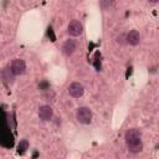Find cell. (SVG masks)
<instances>
[{"label":"cell","mask_w":159,"mask_h":159,"mask_svg":"<svg viewBox=\"0 0 159 159\" xmlns=\"http://www.w3.org/2000/svg\"><path fill=\"white\" fill-rule=\"evenodd\" d=\"M76 119L81 124H89L92 122V112L88 107H80L76 112Z\"/></svg>","instance_id":"cell-2"},{"label":"cell","mask_w":159,"mask_h":159,"mask_svg":"<svg viewBox=\"0 0 159 159\" xmlns=\"http://www.w3.org/2000/svg\"><path fill=\"white\" fill-rule=\"evenodd\" d=\"M124 142L129 152L132 153H139L143 148L142 142V133L137 128H130L124 134Z\"/></svg>","instance_id":"cell-1"},{"label":"cell","mask_w":159,"mask_h":159,"mask_svg":"<svg viewBox=\"0 0 159 159\" xmlns=\"http://www.w3.org/2000/svg\"><path fill=\"white\" fill-rule=\"evenodd\" d=\"M1 77H2V80H4L6 83H12V82H14V77H15V75L11 72L10 67L7 66V67H5V68L1 71Z\"/></svg>","instance_id":"cell-9"},{"label":"cell","mask_w":159,"mask_h":159,"mask_svg":"<svg viewBox=\"0 0 159 159\" xmlns=\"http://www.w3.org/2000/svg\"><path fill=\"white\" fill-rule=\"evenodd\" d=\"M76 50H77V42H76V40H73V39L66 40V41L63 42V45H62V52H63V55H66V56H71Z\"/></svg>","instance_id":"cell-7"},{"label":"cell","mask_w":159,"mask_h":159,"mask_svg":"<svg viewBox=\"0 0 159 159\" xmlns=\"http://www.w3.org/2000/svg\"><path fill=\"white\" fill-rule=\"evenodd\" d=\"M67 32L72 37H77L80 35H82V32H83V25H82V22L78 21V20L70 21V24L67 26Z\"/></svg>","instance_id":"cell-3"},{"label":"cell","mask_w":159,"mask_h":159,"mask_svg":"<svg viewBox=\"0 0 159 159\" xmlns=\"http://www.w3.org/2000/svg\"><path fill=\"white\" fill-rule=\"evenodd\" d=\"M124 40H125V35H120V36L117 37V42H118V43H123V42H125Z\"/></svg>","instance_id":"cell-11"},{"label":"cell","mask_w":159,"mask_h":159,"mask_svg":"<svg viewBox=\"0 0 159 159\" xmlns=\"http://www.w3.org/2000/svg\"><path fill=\"white\" fill-rule=\"evenodd\" d=\"M148 1H149V2H152V4H157L159 0H148Z\"/></svg>","instance_id":"cell-12"},{"label":"cell","mask_w":159,"mask_h":159,"mask_svg":"<svg viewBox=\"0 0 159 159\" xmlns=\"http://www.w3.org/2000/svg\"><path fill=\"white\" fill-rule=\"evenodd\" d=\"M67 91H68V94H70L71 97H73V98H80V97H82L83 93H84V88H83V86H82L80 82H72V83L68 86Z\"/></svg>","instance_id":"cell-5"},{"label":"cell","mask_w":159,"mask_h":159,"mask_svg":"<svg viewBox=\"0 0 159 159\" xmlns=\"http://www.w3.org/2000/svg\"><path fill=\"white\" fill-rule=\"evenodd\" d=\"M9 67H10L11 72H12L15 76H20V75L25 73V71H26V63H25V61L21 60V58H15V60H12Z\"/></svg>","instance_id":"cell-4"},{"label":"cell","mask_w":159,"mask_h":159,"mask_svg":"<svg viewBox=\"0 0 159 159\" xmlns=\"http://www.w3.org/2000/svg\"><path fill=\"white\" fill-rule=\"evenodd\" d=\"M125 42L129 43L130 46H137L140 42V34L137 30H130L125 35Z\"/></svg>","instance_id":"cell-8"},{"label":"cell","mask_w":159,"mask_h":159,"mask_svg":"<svg viewBox=\"0 0 159 159\" xmlns=\"http://www.w3.org/2000/svg\"><path fill=\"white\" fill-rule=\"evenodd\" d=\"M53 116V111L48 104H43L39 108V118L43 122H48L52 119Z\"/></svg>","instance_id":"cell-6"},{"label":"cell","mask_w":159,"mask_h":159,"mask_svg":"<svg viewBox=\"0 0 159 159\" xmlns=\"http://www.w3.org/2000/svg\"><path fill=\"white\" fill-rule=\"evenodd\" d=\"M113 0H102V7L104 9V10H109L111 9V6L113 5Z\"/></svg>","instance_id":"cell-10"}]
</instances>
